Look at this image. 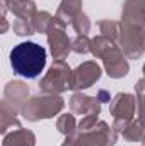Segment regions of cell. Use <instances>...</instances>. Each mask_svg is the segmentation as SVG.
<instances>
[{
	"mask_svg": "<svg viewBox=\"0 0 145 146\" xmlns=\"http://www.w3.org/2000/svg\"><path fill=\"white\" fill-rule=\"evenodd\" d=\"M28 97H29V88L21 80H12L3 88V100H7L10 106H14L19 112L24 107V104L29 100Z\"/></svg>",
	"mask_w": 145,
	"mask_h": 146,
	"instance_id": "30bf717a",
	"label": "cell"
},
{
	"mask_svg": "<svg viewBox=\"0 0 145 146\" xmlns=\"http://www.w3.org/2000/svg\"><path fill=\"white\" fill-rule=\"evenodd\" d=\"M118 44L121 46L128 60H138L145 53V26L130 21H121Z\"/></svg>",
	"mask_w": 145,
	"mask_h": 146,
	"instance_id": "277c9868",
	"label": "cell"
},
{
	"mask_svg": "<svg viewBox=\"0 0 145 146\" xmlns=\"http://www.w3.org/2000/svg\"><path fill=\"white\" fill-rule=\"evenodd\" d=\"M36 145V136L33 131L19 127L14 129L12 133H7L3 136L2 146H34Z\"/></svg>",
	"mask_w": 145,
	"mask_h": 146,
	"instance_id": "2e32d148",
	"label": "cell"
},
{
	"mask_svg": "<svg viewBox=\"0 0 145 146\" xmlns=\"http://www.w3.org/2000/svg\"><path fill=\"white\" fill-rule=\"evenodd\" d=\"M92 39H89L87 34H77V37L72 41V51L77 54H87L91 53Z\"/></svg>",
	"mask_w": 145,
	"mask_h": 146,
	"instance_id": "44dd1931",
	"label": "cell"
},
{
	"mask_svg": "<svg viewBox=\"0 0 145 146\" xmlns=\"http://www.w3.org/2000/svg\"><path fill=\"white\" fill-rule=\"evenodd\" d=\"M97 122H99L97 114H89V115H84V117L80 119V122H79L77 131H89V129H92Z\"/></svg>",
	"mask_w": 145,
	"mask_h": 146,
	"instance_id": "cb8c5ba5",
	"label": "cell"
},
{
	"mask_svg": "<svg viewBox=\"0 0 145 146\" xmlns=\"http://www.w3.org/2000/svg\"><path fill=\"white\" fill-rule=\"evenodd\" d=\"M101 66L96 61H84L80 63L72 75V90H85L89 87H92L96 82H99L101 78Z\"/></svg>",
	"mask_w": 145,
	"mask_h": 146,
	"instance_id": "52a82bcc",
	"label": "cell"
},
{
	"mask_svg": "<svg viewBox=\"0 0 145 146\" xmlns=\"http://www.w3.org/2000/svg\"><path fill=\"white\" fill-rule=\"evenodd\" d=\"M137 110V97L126 92H119L111 99L109 114L114 121H132Z\"/></svg>",
	"mask_w": 145,
	"mask_h": 146,
	"instance_id": "ba28073f",
	"label": "cell"
},
{
	"mask_svg": "<svg viewBox=\"0 0 145 146\" xmlns=\"http://www.w3.org/2000/svg\"><path fill=\"white\" fill-rule=\"evenodd\" d=\"M33 26H34V31L36 33H43V34H48L53 27L58 26L56 22V15H51L50 12H38L36 15L33 17Z\"/></svg>",
	"mask_w": 145,
	"mask_h": 146,
	"instance_id": "e0dca14e",
	"label": "cell"
},
{
	"mask_svg": "<svg viewBox=\"0 0 145 146\" xmlns=\"http://www.w3.org/2000/svg\"><path fill=\"white\" fill-rule=\"evenodd\" d=\"M70 109H72L73 114H80L82 117L89 115V114L99 115L101 102L97 100V97H91V95H85L82 92H75L70 99Z\"/></svg>",
	"mask_w": 145,
	"mask_h": 146,
	"instance_id": "8fae6325",
	"label": "cell"
},
{
	"mask_svg": "<svg viewBox=\"0 0 145 146\" xmlns=\"http://www.w3.org/2000/svg\"><path fill=\"white\" fill-rule=\"evenodd\" d=\"M62 146H77V136H75V133L70 134V136H65V141L62 143Z\"/></svg>",
	"mask_w": 145,
	"mask_h": 146,
	"instance_id": "484cf974",
	"label": "cell"
},
{
	"mask_svg": "<svg viewBox=\"0 0 145 146\" xmlns=\"http://www.w3.org/2000/svg\"><path fill=\"white\" fill-rule=\"evenodd\" d=\"M77 127H79V124H77L73 114H62L56 121V129L63 136H70L73 133H77Z\"/></svg>",
	"mask_w": 145,
	"mask_h": 146,
	"instance_id": "ac0fdd59",
	"label": "cell"
},
{
	"mask_svg": "<svg viewBox=\"0 0 145 146\" xmlns=\"http://www.w3.org/2000/svg\"><path fill=\"white\" fill-rule=\"evenodd\" d=\"M142 145L145 146V134H144V138H142Z\"/></svg>",
	"mask_w": 145,
	"mask_h": 146,
	"instance_id": "83f0119b",
	"label": "cell"
},
{
	"mask_svg": "<svg viewBox=\"0 0 145 146\" xmlns=\"http://www.w3.org/2000/svg\"><path fill=\"white\" fill-rule=\"evenodd\" d=\"M17 115H19V110L14 106H10L7 100H2V106H0V131H2L3 136L7 134L9 127H14V129L21 127V121H19Z\"/></svg>",
	"mask_w": 145,
	"mask_h": 146,
	"instance_id": "9a60e30c",
	"label": "cell"
},
{
	"mask_svg": "<svg viewBox=\"0 0 145 146\" xmlns=\"http://www.w3.org/2000/svg\"><path fill=\"white\" fill-rule=\"evenodd\" d=\"M48 44H50V51H51V56L55 58V61H62L68 56V53L72 51V39H68L67 33H65V27H53L48 34Z\"/></svg>",
	"mask_w": 145,
	"mask_h": 146,
	"instance_id": "9c48e42d",
	"label": "cell"
},
{
	"mask_svg": "<svg viewBox=\"0 0 145 146\" xmlns=\"http://www.w3.org/2000/svg\"><path fill=\"white\" fill-rule=\"evenodd\" d=\"M2 5L7 7L17 19H28L33 21V17L38 14L36 3L33 0H3Z\"/></svg>",
	"mask_w": 145,
	"mask_h": 146,
	"instance_id": "5bb4252c",
	"label": "cell"
},
{
	"mask_svg": "<svg viewBox=\"0 0 145 146\" xmlns=\"http://www.w3.org/2000/svg\"><path fill=\"white\" fill-rule=\"evenodd\" d=\"M113 127L128 143L142 141V138H144V134H145V127L138 121H135V119H132V121H114Z\"/></svg>",
	"mask_w": 145,
	"mask_h": 146,
	"instance_id": "7c38bea8",
	"label": "cell"
},
{
	"mask_svg": "<svg viewBox=\"0 0 145 146\" xmlns=\"http://www.w3.org/2000/svg\"><path fill=\"white\" fill-rule=\"evenodd\" d=\"M2 2H3V0H2Z\"/></svg>",
	"mask_w": 145,
	"mask_h": 146,
	"instance_id": "f1b7e54d",
	"label": "cell"
},
{
	"mask_svg": "<svg viewBox=\"0 0 145 146\" xmlns=\"http://www.w3.org/2000/svg\"><path fill=\"white\" fill-rule=\"evenodd\" d=\"M97 100L101 102V104H106V102H111V95H109V92H106V90H97Z\"/></svg>",
	"mask_w": 145,
	"mask_h": 146,
	"instance_id": "d4e9b609",
	"label": "cell"
},
{
	"mask_svg": "<svg viewBox=\"0 0 145 146\" xmlns=\"http://www.w3.org/2000/svg\"><path fill=\"white\" fill-rule=\"evenodd\" d=\"M72 75L73 70L65 63V60L62 61H55L48 72L44 73V76L39 80V92L41 94H63L67 90H72Z\"/></svg>",
	"mask_w": 145,
	"mask_h": 146,
	"instance_id": "5b68a950",
	"label": "cell"
},
{
	"mask_svg": "<svg viewBox=\"0 0 145 146\" xmlns=\"http://www.w3.org/2000/svg\"><path fill=\"white\" fill-rule=\"evenodd\" d=\"M12 29L17 36H33L36 33L33 21H28V19H15L12 24Z\"/></svg>",
	"mask_w": 145,
	"mask_h": 146,
	"instance_id": "7402d4cb",
	"label": "cell"
},
{
	"mask_svg": "<svg viewBox=\"0 0 145 146\" xmlns=\"http://www.w3.org/2000/svg\"><path fill=\"white\" fill-rule=\"evenodd\" d=\"M97 27H99L103 36H108L111 39H114V41H119V22L106 19V21H101L97 24Z\"/></svg>",
	"mask_w": 145,
	"mask_h": 146,
	"instance_id": "ffe728a7",
	"label": "cell"
},
{
	"mask_svg": "<svg viewBox=\"0 0 145 146\" xmlns=\"http://www.w3.org/2000/svg\"><path fill=\"white\" fill-rule=\"evenodd\" d=\"M63 107H65V102L58 94H39L31 97L24 104L21 114L29 122H36L41 119H53L56 114L63 110Z\"/></svg>",
	"mask_w": 145,
	"mask_h": 146,
	"instance_id": "3957f363",
	"label": "cell"
},
{
	"mask_svg": "<svg viewBox=\"0 0 145 146\" xmlns=\"http://www.w3.org/2000/svg\"><path fill=\"white\" fill-rule=\"evenodd\" d=\"M137 92V107H138V122L145 127V83L144 80H138L135 83Z\"/></svg>",
	"mask_w": 145,
	"mask_h": 146,
	"instance_id": "d6986e66",
	"label": "cell"
},
{
	"mask_svg": "<svg viewBox=\"0 0 145 146\" xmlns=\"http://www.w3.org/2000/svg\"><path fill=\"white\" fill-rule=\"evenodd\" d=\"M142 80H144V83H145V63H144V78Z\"/></svg>",
	"mask_w": 145,
	"mask_h": 146,
	"instance_id": "4316f807",
	"label": "cell"
},
{
	"mask_svg": "<svg viewBox=\"0 0 145 146\" xmlns=\"http://www.w3.org/2000/svg\"><path fill=\"white\" fill-rule=\"evenodd\" d=\"M91 53L103 60L104 63V70L108 73L109 78H123L126 76L130 72V65H128V60L121 49V46L118 44V41L111 39L108 36H96L92 39V46H91Z\"/></svg>",
	"mask_w": 145,
	"mask_h": 146,
	"instance_id": "7a4b0ae2",
	"label": "cell"
},
{
	"mask_svg": "<svg viewBox=\"0 0 145 146\" xmlns=\"http://www.w3.org/2000/svg\"><path fill=\"white\" fill-rule=\"evenodd\" d=\"M82 12V0H62L56 10V22L60 27L72 24L77 14Z\"/></svg>",
	"mask_w": 145,
	"mask_h": 146,
	"instance_id": "4fadbf2b",
	"label": "cell"
},
{
	"mask_svg": "<svg viewBox=\"0 0 145 146\" xmlns=\"http://www.w3.org/2000/svg\"><path fill=\"white\" fill-rule=\"evenodd\" d=\"M10 66L19 76L36 78L46 66V49L33 41H24L12 48Z\"/></svg>",
	"mask_w": 145,
	"mask_h": 146,
	"instance_id": "6da1fadb",
	"label": "cell"
},
{
	"mask_svg": "<svg viewBox=\"0 0 145 146\" xmlns=\"http://www.w3.org/2000/svg\"><path fill=\"white\" fill-rule=\"evenodd\" d=\"M77 146H114L118 141V133L113 126L99 121L89 131H77Z\"/></svg>",
	"mask_w": 145,
	"mask_h": 146,
	"instance_id": "8992f818",
	"label": "cell"
},
{
	"mask_svg": "<svg viewBox=\"0 0 145 146\" xmlns=\"http://www.w3.org/2000/svg\"><path fill=\"white\" fill-rule=\"evenodd\" d=\"M72 27L77 34H87L91 31V21H89L87 14H84V12L77 14L75 19L72 21Z\"/></svg>",
	"mask_w": 145,
	"mask_h": 146,
	"instance_id": "603a6c76",
	"label": "cell"
}]
</instances>
